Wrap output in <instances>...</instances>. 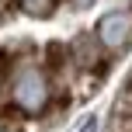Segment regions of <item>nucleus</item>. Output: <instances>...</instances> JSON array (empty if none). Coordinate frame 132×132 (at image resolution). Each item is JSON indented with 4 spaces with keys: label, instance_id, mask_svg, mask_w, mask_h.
<instances>
[{
    "label": "nucleus",
    "instance_id": "1",
    "mask_svg": "<svg viewBox=\"0 0 132 132\" xmlns=\"http://www.w3.org/2000/svg\"><path fill=\"white\" fill-rule=\"evenodd\" d=\"M11 101L24 115H42L45 111V104H49V77L42 73V66L21 63L11 73Z\"/></svg>",
    "mask_w": 132,
    "mask_h": 132
},
{
    "label": "nucleus",
    "instance_id": "2",
    "mask_svg": "<svg viewBox=\"0 0 132 132\" xmlns=\"http://www.w3.org/2000/svg\"><path fill=\"white\" fill-rule=\"evenodd\" d=\"M94 35H97V42L104 49H111V52L125 49L132 42V11H108L104 18L97 21Z\"/></svg>",
    "mask_w": 132,
    "mask_h": 132
},
{
    "label": "nucleus",
    "instance_id": "3",
    "mask_svg": "<svg viewBox=\"0 0 132 132\" xmlns=\"http://www.w3.org/2000/svg\"><path fill=\"white\" fill-rule=\"evenodd\" d=\"M21 7H24L28 14H35V18H42V14L52 11V0H21Z\"/></svg>",
    "mask_w": 132,
    "mask_h": 132
},
{
    "label": "nucleus",
    "instance_id": "4",
    "mask_svg": "<svg viewBox=\"0 0 132 132\" xmlns=\"http://www.w3.org/2000/svg\"><path fill=\"white\" fill-rule=\"evenodd\" d=\"M80 132H97V118H94V115H87L84 125H80Z\"/></svg>",
    "mask_w": 132,
    "mask_h": 132
},
{
    "label": "nucleus",
    "instance_id": "5",
    "mask_svg": "<svg viewBox=\"0 0 132 132\" xmlns=\"http://www.w3.org/2000/svg\"><path fill=\"white\" fill-rule=\"evenodd\" d=\"M73 4H77V7H84V4H90V0H73Z\"/></svg>",
    "mask_w": 132,
    "mask_h": 132
},
{
    "label": "nucleus",
    "instance_id": "6",
    "mask_svg": "<svg viewBox=\"0 0 132 132\" xmlns=\"http://www.w3.org/2000/svg\"><path fill=\"white\" fill-rule=\"evenodd\" d=\"M0 132H14V129H7V125H0Z\"/></svg>",
    "mask_w": 132,
    "mask_h": 132
}]
</instances>
